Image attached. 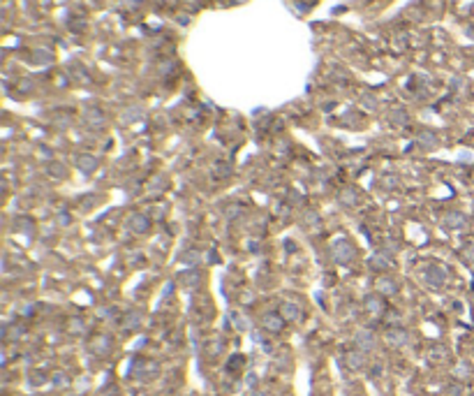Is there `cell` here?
Listing matches in <instances>:
<instances>
[{"label": "cell", "instance_id": "obj_17", "mask_svg": "<svg viewBox=\"0 0 474 396\" xmlns=\"http://www.w3.org/2000/svg\"><path fill=\"white\" fill-rule=\"evenodd\" d=\"M181 262H183L185 267H197L199 262H201V251H197V248H190V251H185L183 257H181Z\"/></svg>", "mask_w": 474, "mask_h": 396}, {"label": "cell", "instance_id": "obj_30", "mask_svg": "<svg viewBox=\"0 0 474 396\" xmlns=\"http://www.w3.org/2000/svg\"><path fill=\"white\" fill-rule=\"evenodd\" d=\"M220 350H222V343H220V341H213V343H211V348H208V352H211V355H218Z\"/></svg>", "mask_w": 474, "mask_h": 396}, {"label": "cell", "instance_id": "obj_8", "mask_svg": "<svg viewBox=\"0 0 474 396\" xmlns=\"http://www.w3.org/2000/svg\"><path fill=\"white\" fill-rule=\"evenodd\" d=\"M363 308H366V313L370 315V318H379V315L384 313L382 297H377V294H368L366 301H363Z\"/></svg>", "mask_w": 474, "mask_h": 396}, {"label": "cell", "instance_id": "obj_4", "mask_svg": "<svg viewBox=\"0 0 474 396\" xmlns=\"http://www.w3.org/2000/svg\"><path fill=\"white\" fill-rule=\"evenodd\" d=\"M261 327L271 331V334H280L284 327V318L283 315H278V313H264V318H261Z\"/></svg>", "mask_w": 474, "mask_h": 396}, {"label": "cell", "instance_id": "obj_1", "mask_svg": "<svg viewBox=\"0 0 474 396\" xmlns=\"http://www.w3.org/2000/svg\"><path fill=\"white\" fill-rule=\"evenodd\" d=\"M446 278H449V271L442 264H428L423 269V283L430 285V288H442L446 283Z\"/></svg>", "mask_w": 474, "mask_h": 396}, {"label": "cell", "instance_id": "obj_20", "mask_svg": "<svg viewBox=\"0 0 474 396\" xmlns=\"http://www.w3.org/2000/svg\"><path fill=\"white\" fill-rule=\"evenodd\" d=\"M139 324H141V315H139V313H127V315H125V322H123L125 329H137Z\"/></svg>", "mask_w": 474, "mask_h": 396}, {"label": "cell", "instance_id": "obj_26", "mask_svg": "<svg viewBox=\"0 0 474 396\" xmlns=\"http://www.w3.org/2000/svg\"><path fill=\"white\" fill-rule=\"evenodd\" d=\"M398 183H400V179H398V176H384V188H386V190H393Z\"/></svg>", "mask_w": 474, "mask_h": 396}, {"label": "cell", "instance_id": "obj_3", "mask_svg": "<svg viewBox=\"0 0 474 396\" xmlns=\"http://www.w3.org/2000/svg\"><path fill=\"white\" fill-rule=\"evenodd\" d=\"M375 334L370 331V329H359L356 334H354V345H356V350L361 352H370L375 348Z\"/></svg>", "mask_w": 474, "mask_h": 396}, {"label": "cell", "instance_id": "obj_15", "mask_svg": "<svg viewBox=\"0 0 474 396\" xmlns=\"http://www.w3.org/2000/svg\"><path fill=\"white\" fill-rule=\"evenodd\" d=\"M338 202H340L343 206H354L356 202H359V195H356L354 188H343L340 195H338Z\"/></svg>", "mask_w": 474, "mask_h": 396}, {"label": "cell", "instance_id": "obj_29", "mask_svg": "<svg viewBox=\"0 0 474 396\" xmlns=\"http://www.w3.org/2000/svg\"><path fill=\"white\" fill-rule=\"evenodd\" d=\"M69 329L77 331V334H81V331H84V324H81V320H72L69 322Z\"/></svg>", "mask_w": 474, "mask_h": 396}, {"label": "cell", "instance_id": "obj_12", "mask_svg": "<svg viewBox=\"0 0 474 396\" xmlns=\"http://www.w3.org/2000/svg\"><path fill=\"white\" fill-rule=\"evenodd\" d=\"M368 364V359H366V352H361V350H352V352H347V366L352 368V371H361L363 366Z\"/></svg>", "mask_w": 474, "mask_h": 396}, {"label": "cell", "instance_id": "obj_6", "mask_svg": "<svg viewBox=\"0 0 474 396\" xmlns=\"http://www.w3.org/2000/svg\"><path fill=\"white\" fill-rule=\"evenodd\" d=\"M407 341H410V334H407V329H403V327H391L389 331H386V343H389V345H393V348H403V345H407Z\"/></svg>", "mask_w": 474, "mask_h": 396}, {"label": "cell", "instance_id": "obj_18", "mask_svg": "<svg viewBox=\"0 0 474 396\" xmlns=\"http://www.w3.org/2000/svg\"><path fill=\"white\" fill-rule=\"evenodd\" d=\"M416 142H419L423 148H435V146H437V137L433 135V132H428V130H426V132H421L419 137H416Z\"/></svg>", "mask_w": 474, "mask_h": 396}, {"label": "cell", "instance_id": "obj_2", "mask_svg": "<svg viewBox=\"0 0 474 396\" xmlns=\"http://www.w3.org/2000/svg\"><path fill=\"white\" fill-rule=\"evenodd\" d=\"M331 255H333V259H336L338 264H349L354 257V248L347 239H336V241L331 244Z\"/></svg>", "mask_w": 474, "mask_h": 396}, {"label": "cell", "instance_id": "obj_11", "mask_svg": "<svg viewBox=\"0 0 474 396\" xmlns=\"http://www.w3.org/2000/svg\"><path fill=\"white\" fill-rule=\"evenodd\" d=\"M368 267L375 269V271H389V269L393 267V262H391L384 252H375V255H370V259H368Z\"/></svg>", "mask_w": 474, "mask_h": 396}, {"label": "cell", "instance_id": "obj_32", "mask_svg": "<svg viewBox=\"0 0 474 396\" xmlns=\"http://www.w3.org/2000/svg\"><path fill=\"white\" fill-rule=\"evenodd\" d=\"M250 396H266V394H264V392H259V389H254V392H253Z\"/></svg>", "mask_w": 474, "mask_h": 396}, {"label": "cell", "instance_id": "obj_9", "mask_svg": "<svg viewBox=\"0 0 474 396\" xmlns=\"http://www.w3.org/2000/svg\"><path fill=\"white\" fill-rule=\"evenodd\" d=\"M280 315H283L287 322H296V320H301L303 311H301V306L294 304V301H283V304H280Z\"/></svg>", "mask_w": 474, "mask_h": 396}, {"label": "cell", "instance_id": "obj_19", "mask_svg": "<svg viewBox=\"0 0 474 396\" xmlns=\"http://www.w3.org/2000/svg\"><path fill=\"white\" fill-rule=\"evenodd\" d=\"M303 220H306V225H308V227H315V229H317V227H319V225H321V218H319V214H315L313 209H308L306 214H303Z\"/></svg>", "mask_w": 474, "mask_h": 396}, {"label": "cell", "instance_id": "obj_16", "mask_svg": "<svg viewBox=\"0 0 474 396\" xmlns=\"http://www.w3.org/2000/svg\"><path fill=\"white\" fill-rule=\"evenodd\" d=\"M84 121L88 123V125H93V128H99V125L104 123V114H102L99 109H88L84 114Z\"/></svg>", "mask_w": 474, "mask_h": 396}, {"label": "cell", "instance_id": "obj_24", "mask_svg": "<svg viewBox=\"0 0 474 396\" xmlns=\"http://www.w3.org/2000/svg\"><path fill=\"white\" fill-rule=\"evenodd\" d=\"M389 121L396 123V125H405V123H407V116L403 114L400 109H396V111H391V114H389Z\"/></svg>", "mask_w": 474, "mask_h": 396}, {"label": "cell", "instance_id": "obj_14", "mask_svg": "<svg viewBox=\"0 0 474 396\" xmlns=\"http://www.w3.org/2000/svg\"><path fill=\"white\" fill-rule=\"evenodd\" d=\"M77 167L84 174H93L97 169V158H93V155H77Z\"/></svg>", "mask_w": 474, "mask_h": 396}, {"label": "cell", "instance_id": "obj_13", "mask_svg": "<svg viewBox=\"0 0 474 396\" xmlns=\"http://www.w3.org/2000/svg\"><path fill=\"white\" fill-rule=\"evenodd\" d=\"M91 350L95 352V355H107V352L111 350V338H109V336H104V334L95 336V338H93V343H91Z\"/></svg>", "mask_w": 474, "mask_h": 396}, {"label": "cell", "instance_id": "obj_25", "mask_svg": "<svg viewBox=\"0 0 474 396\" xmlns=\"http://www.w3.org/2000/svg\"><path fill=\"white\" fill-rule=\"evenodd\" d=\"M453 375H456V378H467V375H470V366H467V364H458L456 368H453Z\"/></svg>", "mask_w": 474, "mask_h": 396}, {"label": "cell", "instance_id": "obj_5", "mask_svg": "<svg viewBox=\"0 0 474 396\" xmlns=\"http://www.w3.org/2000/svg\"><path fill=\"white\" fill-rule=\"evenodd\" d=\"M127 227L134 232V234H146L148 229H151V218L144 214H132L127 218Z\"/></svg>", "mask_w": 474, "mask_h": 396}, {"label": "cell", "instance_id": "obj_7", "mask_svg": "<svg viewBox=\"0 0 474 396\" xmlns=\"http://www.w3.org/2000/svg\"><path fill=\"white\" fill-rule=\"evenodd\" d=\"M442 225L449 229H463L467 225V216L460 214V211H449V214L442 216Z\"/></svg>", "mask_w": 474, "mask_h": 396}, {"label": "cell", "instance_id": "obj_21", "mask_svg": "<svg viewBox=\"0 0 474 396\" xmlns=\"http://www.w3.org/2000/svg\"><path fill=\"white\" fill-rule=\"evenodd\" d=\"M5 336H7L9 341H16V338H21V336H23V327H21V324H12V327H5Z\"/></svg>", "mask_w": 474, "mask_h": 396}, {"label": "cell", "instance_id": "obj_23", "mask_svg": "<svg viewBox=\"0 0 474 396\" xmlns=\"http://www.w3.org/2000/svg\"><path fill=\"white\" fill-rule=\"evenodd\" d=\"M229 318H231V322H234V327H236V329H248V320H245L241 313L234 311V313L229 315Z\"/></svg>", "mask_w": 474, "mask_h": 396}, {"label": "cell", "instance_id": "obj_22", "mask_svg": "<svg viewBox=\"0 0 474 396\" xmlns=\"http://www.w3.org/2000/svg\"><path fill=\"white\" fill-rule=\"evenodd\" d=\"M35 61L42 63V65H46V63H51L54 61V56H51V51H44V49H37L35 51Z\"/></svg>", "mask_w": 474, "mask_h": 396}, {"label": "cell", "instance_id": "obj_28", "mask_svg": "<svg viewBox=\"0 0 474 396\" xmlns=\"http://www.w3.org/2000/svg\"><path fill=\"white\" fill-rule=\"evenodd\" d=\"M243 361H245V359L241 357V355H234V357L229 359V368H236V366H243Z\"/></svg>", "mask_w": 474, "mask_h": 396}, {"label": "cell", "instance_id": "obj_10", "mask_svg": "<svg viewBox=\"0 0 474 396\" xmlns=\"http://www.w3.org/2000/svg\"><path fill=\"white\" fill-rule=\"evenodd\" d=\"M375 289L379 292V294H384V297H393L398 292V285L393 278H389V276H382V278H377L375 281Z\"/></svg>", "mask_w": 474, "mask_h": 396}, {"label": "cell", "instance_id": "obj_27", "mask_svg": "<svg viewBox=\"0 0 474 396\" xmlns=\"http://www.w3.org/2000/svg\"><path fill=\"white\" fill-rule=\"evenodd\" d=\"M67 375L65 373H56L54 375V385H58V387H67Z\"/></svg>", "mask_w": 474, "mask_h": 396}, {"label": "cell", "instance_id": "obj_31", "mask_svg": "<svg viewBox=\"0 0 474 396\" xmlns=\"http://www.w3.org/2000/svg\"><path fill=\"white\" fill-rule=\"evenodd\" d=\"M197 278H199L197 274H190V276H188V281H183V283H185V285H197V283H199Z\"/></svg>", "mask_w": 474, "mask_h": 396}]
</instances>
